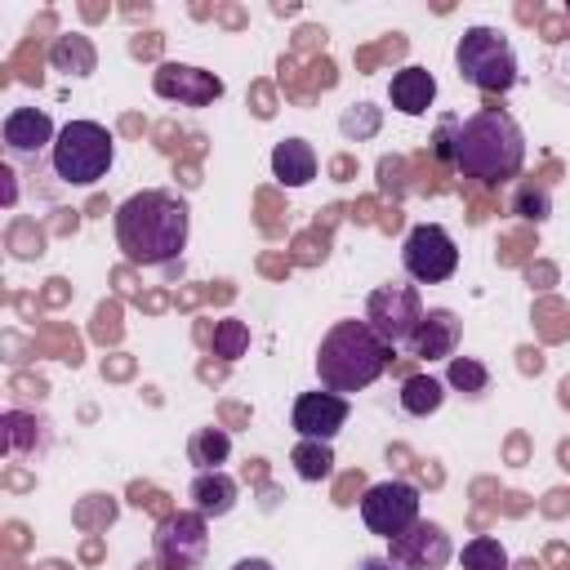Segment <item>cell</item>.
<instances>
[{
  "label": "cell",
  "instance_id": "6da1fadb",
  "mask_svg": "<svg viewBox=\"0 0 570 570\" xmlns=\"http://www.w3.org/2000/svg\"><path fill=\"white\" fill-rule=\"evenodd\" d=\"M436 156L476 183H508L525 165V134L503 107H481L472 116H441L436 120Z\"/></svg>",
  "mask_w": 570,
  "mask_h": 570
},
{
  "label": "cell",
  "instance_id": "7a4b0ae2",
  "mask_svg": "<svg viewBox=\"0 0 570 570\" xmlns=\"http://www.w3.org/2000/svg\"><path fill=\"white\" fill-rule=\"evenodd\" d=\"M116 245L129 263L138 267H165L187 249L191 236V214L187 200L165 191V187H142L129 200L116 205Z\"/></svg>",
  "mask_w": 570,
  "mask_h": 570
},
{
  "label": "cell",
  "instance_id": "3957f363",
  "mask_svg": "<svg viewBox=\"0 0 570 570\" xmlns=\"http://www.w3.org/2000/svg\"><path fill=\"white\" fill-rule=\"evenodd\" d=\"M392 365V343H383L370 321H334L316 347V379L325 392H361Z\"/></svg>",
  "mask_w": 570,
  "mask_h": 570
},
{
  "label": "cell",
  "instance_id": "277c9868",
  "mask_svg": "<svg viewBox=\"0 0 570 570\" xmlns=\"http://www.w3.org/2000/svg\"><path fill=\"white\" fill-rule=\"evenodd\" d=\"M49 165H53L58 183L89 187V183L107 178V169L116 165V138L98 120H67L49 147Z\"/></svg>",
  "mask_w": 570,
  "mask_h": 570
},
{
  "label": "cell",
  "instance_id": "5b68a950",
  "mask_svg": "<svg viewBox=\"0 0 570 570\" xmlns=\"http://www.w3.org/2000/svg\"><path fill=\"white\" fill-rule=\"evenodd\" d=\"M454 71L481 94H508L517 85V49L499 27H468L454 45Z\"/></svg>",
  "mask_w": 570,
  "mask_h": 570
},
{
  "label": "cell",
  "instance_id": "8992f818",
  "mask_svg": "<svg viewBox=\"0 0 570 570\" xmlns=\"http://www.w3.org/2000/svg\"><path fill=\"white\" fill-rule=\"evenodd\" d=\"M151 552L160 570H200L209 557V517L191 512H169L156 534H151Z\"/></svg>",
  "mask_w": 570,
  "mask_h": 570
},
{
  "label": "cell",
  "instance_id": "52a82bcc",
  "mask_svg": "<svg viewBox=\"0 0 570 570\" xmlns=\"http://www.w3.org/2000/svg\"><path fill=\"white\" fill-rule=\"evenodd\" d=\"M423 312H428V307H423L419 289H414V285H401V281L374 285L370 298H365V321H370V330H374L383 343H392V347H401V343L414 338Z\"/></svg>",
  "mask_w": 570,
  "mask_h": 570
},
{
  "label": "cell",
  "instance_id": "ba28073f",
  "mask_svg": "<svg viewBox=\"0 0 570 570\" xmlns=\"http://www.w3.org/2000/svg\"><path fill=\"white\" fill-rule=\"evenodd\" d=\"M401 263H405L410 281L441 285L459 272V245L441 223H419V227H410V236L401 245Z\"/></svg>",
  "mask_w": 570,
  "mask_h": 570
},
{
  "label": "cell",
  "instance_id": "9c48e42d",
  "mask_svg": "<svg viewBox=\"0 0 570 570\" xmlns=\"http://www.w3.org/2000/svg\"><path fill=\"white\" fill-rule=\"evenodd\" d=\"M419 485L392 476V481H379L361 494V521L370 525V534H383V539H396L405 534L414 521H419Z\"/></svg>",
  "mask_w": 570,
  "mask_h": 570
},
{
  "label": "cell",
  "instance_id": "30bf717a",
  "mask_svg": "<svg viewBox=\"0 0 570 570\" xmlns=\"http://www.w3.org/2000/svg\"><path fill=\"white\" fill-rule=\"evenodd\" d=\"M383 557H387L396 570H445L450 557H454V548H450L445 525L419 517L405 534L387 539V552H383Z\"/></svg>",
  "mask_w": 570,
  "mask_h": 570
},
{
  "label": "cell",
  "instance_id": "8fae6325",
  "mask_svg": "<svg viewBox=\"0 0 570 570\" xmlns=\"http://www.w3.org/2000/svg\"><path fill=\"white\" fill-rule=\"evenodd\" d=\"M151 89L165 102H183V107H214L223 98V80L205 67H187V62H160L151 71Z\"/></svg>",
  "mask_w": 570,
  "mask_h": 570
},
{
  "label": "cell",
  "instance_id": "7c38bea8",
  "mask_svg": "<svg viewBox=\"0 0 570 570\" xmlns=\"http://www.w3.org/2000/svg\"><path fill=\"white\" fill-rule=\"evenodd\" d=\"M347 396H338V392H303L298 401H294V414H289V423H294V432L303 436V441H334L338 432H343V423H347Z\"/></svg>",
  "mask_w": 570,
  "mask_h": 570
},
{
  "label": "cell",
  "instance_id": "4fadbf2b",
  "mask_svg": "<svg viewBox=\"0 0 570 570\" xmlns=\"http://www.w3.org/2000/svg\"><path fill=\"white\" fill-rule=\"evenodd\" d=\"M459 338H463V321L450 307H428L419 330H414V338L405 347L419 361H450L459 352Z\"/></svg>",
  "mask_w": 570,
  "mask_h": 570
},
{
  "label": "cell",
  "instance_id": "5bb4252c",
  "mask_svg": "<svg viewBox=\"0 0 570 570\" xmlns=\"http://www.w3.org/2000/svg\"><path fill=\"white\" fill-rule=\"evenodd\" d=\"M0 138H4V151L9 156H40L45 147H53L58 129L49 120V111L40 107H13L0 125Z\"/></svg>",
  "mask_w": 570,
  "mask_h": 570
},
{
  "label": "cell",
  "instance_id": "9a60e30c",
  "mask_svg": "<svg viewBox=\"0 0 570 570\" xmlns=\"http://www.w3.org/2000/svg\"><path fill=\"white\" fill-rule=\"evenodd\" d=\"M387 98H392V107H396L401 116H423V111H428V107L436 102V76H432L428 67L410 62V67L392 71Z\"/></svg>",
  "mask_w": 570,
  "mask_h": 570
},
{
  "label": "cell",
  "instance_id": "2e32d148",
  "mask_svg": "<svg viewBox=\"0 0 570 570\" xmlns=\"http://www.w3.org/2000/svg\"><path fill=\"white\" fill-rule=\"evenodd\" d=\"M272 178L281 187H307L316 178V151L307 138H281L272 147Z\"/></svg>",
  "mask_w": 570,
  "mask_h": 570
},
{
  "label": "cell",
  "instance_id": "e0dca14e",
  "mask_svg": "<svg viewBox=\"0 0 570 570\" xmlns=\"http://www.w3.org/2000/svg\"><path fill=\"white\" fill-rule=\"evenodd\" d=\"M187 494H191V508H196L200 517H227V512L236 508L240 485L218 468V472H196Z\"/></svg>",
  "mask_w": 570,
  "mask_h": 570
},
{
  "label": "cell",
  "instance_id": "ac0fdd59",
  "mask_svg": "<svg viewBox=\"0 0 570 570\" xmlns=\"http://www.w3.org/2000/svg\"><path fill=\"white\" fill-rule=\"evenodd\" d=\"M0 428H4V450H9V454H18V459H27V454H36V450H45V445H49V432H45V423H36V414L4 410Z\"/></svg>",
  "mask_w": 570,
  "mask_h": 570
},
{
  "label": "cell",
  "instance_id": "d6986e66",
  "mask_svg": "<svg viewBox=\"0 0 570 570\" xmlns=\"http://www.w3.org/2000/svg\"><path fill=\"white\" fill-rule=\"evenodd\" d=\"M441 401H445V383H441V379H432V374H410V379L401 383V410H405V414H414V419L436 414V410H441Z\"/></svg>",
  "mask_w": 570,
  "mask_h": 570
},
{
  "label": "cell",
  "instance_id": "ffe728a7",
  "mask_svg": "<svg viewBox=\"0 0 570 570\" xmlns=\"http://www.w3.org/2000/svg\"><path fill=\"white\" fill-rule=\"evenodd\" d=\"M232 454V436L223 428H196L187 441V459L196 463V472H218Z\"/></svg>",
  "mask_w": 570,
  "mask_h": 570
},
{
  "label": "cell",
  "instance_id": "44dd1931",
  "mask_svg": "<svg viewBox=\"0 0 570 570\" xmlns=\"http://www.w3.org/2000/svg\"><path fill=\"white\" fill-rule=\"evenodd\" d=\"M49 62H53V71L89 76L94 71V45L85 36H58L53 49H49Z\"/></svg>",
  "mask_w": 570,
  "mask_h": 570
},
{
  "label": "cell",
  "instance_id": "7402d4cb",
  "mask_svg": "<svg viewBox=\"0 0 570 570\" xmlns=\"http://www.w3.org/2000/svg\"><path fill=\"white\" fill-rule=\"evenodd\" d=\"M289 463L303 481H325L334 472V450H330V441H303L298 436V445L289 450Z\"/></svg>",
  "mask_w": 570,
  "mask_h": 570
},
{
  "label": "cell",
  "instance_id": "603a6c76",
  "mask_svg": "<svg viewBox=\"0 0 570 570\" xmlns=\"http://www.w3.org/2000/svg\"><path fill=\"white\" fill-rule=\"evenodd\" d=\"M445 383L476 401V396L490 392V370H485L476 356H450V365H445Z\"/></svg>",
  "mask_w": 570,
  "mask_h": 570
},
{
  "label": "cell",
  "instance_id": "cb8c5ba5",
  "mask_svg": "<svg viewBox=\"0 0 570 570\" xmlns=\"http://www.w3.org/2000/svg\"><path fill=\"white\" fill-rule=\"evenodd\" d=\"M459 561H463V570H508V548L490 534H476L463 543Z\"/></svg>",
  "mask_w": 570,
  "mask_h": 570
},
{
  "label": "cell",
  "instance_id": "d4e9b609",
  "mask_svg": "<svg viewBox=\"0 0 570 570\" xmlns=\"http://www.w3.org/2000/svg\"><path fill=\"white\" fill-rule=\"evenodd\" d=\"M379 125H383V111H379L374 102H352V107L338 116V129H343V138H352V142L374 138Z\"/></svg>",
  "mask_w": 570,
  "mask_h": 570
},
{
  "label": "cell",
  "instance_id": "484cf974",
  "mask_svg": "<svg viewBox=\"0 0 570 570\" xmlns=\"http://www.w3.org/2000/svg\"><path fill=\"white\" fill-rule=\"evenodd\" d=\"M245 347H249V330H245V321H218L214 325V356H223V361H236V356H245Z\"/></svg>",
  "mask_w": 570,
  "mask_h": 570
},
{
  "label": "cell",
  "instance_id": "4316f807",
  "mask_svg": "<svg viewBox=\"0 0 570 570\" xmlns=\"http://www.w3.org/2000/svg\"><path fill=\"white\" fill-rule=\"evenodd\" d=\"M512 214L543 223V218L552 214V196H548V187H530V183H521L517 196H512Z\"/></svg>",
  "mask_w": 570,
  "mask_h": 570
},
{
  "label": "cell",
  "instance_id": "83f0119b",
  "mask_svg": "<svg viewBox=\"0 0 570 570\" xmlns=\"http://www.w3.org/2000/svg\"><path fill=\"white\" fill-rule=\"evenodd\" d=\"M232 570H276V566H272V561H263V557H240Z\"/></svg>",
  "mask_w": 570,
  "mask_h": 570
},
{
  "label": "cell",
  "instance_id": "f1b7e54d",
  "mask_svg": "<svg viewBox=\"0 0 570 570\" xmlns=\"http://www.w3.org/2000/svg\"><path fill=\"white\" fill-rule=\"evenodd\" d=\"M356 570H396V566H392L387 557H361V561H356Z\"/></svg>",
  "mask_w": 570,
  "mask_h": 570
}]
</instances>
